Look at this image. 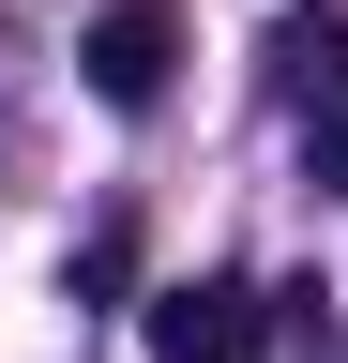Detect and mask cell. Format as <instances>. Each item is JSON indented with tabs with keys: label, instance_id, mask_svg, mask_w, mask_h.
I'll return each mask as SVG.
<instances>
[{
	"label": "cell",
	"instance_id": "obj_3",
	"mask_svg": "<svg viewBox=\"0 0 348 363\" xmlns=\"http://www.w3.org/2000/svg\"><path fill=\"white\" fill-rule=\"evenodd\" d=\"M273 76H288V106H303V136L348 167V16H288L273 30Z\"/></svg>",
	"mask_w": 348,
	"mask_h": 363
},
{
	"label": "cell",
	"instance_id": "obj_2",
	"mask_svg": "<svg viewBox=\"0 0 348 363\" xmlns=\"http://www.w3.org/2000/svg\"><path fill=\"white\" fill-rule=\"evenodd\" d=\"M167 61H182V16H167V0H106V16L76 30V76H91L106 106H152Z\"/></svg>",
	"mask_w": 348,
	"mask_h": 363
},
{
	"label": "cell",
	"instance_id": "obj_1",
	"mask_svg": "<svg viewBox=\"0 0 348 363\" xmlns=\"http://www.w3.org/2000/svg\"><path fill=\"white\" fill-rule=\"evenodd\" d=\"M257 348H273V303L242 272H197V288L152 303V363H257Z\"/></svg>",
	"mask_w": 348,
	"mask_h": 363
}]
</instances>
